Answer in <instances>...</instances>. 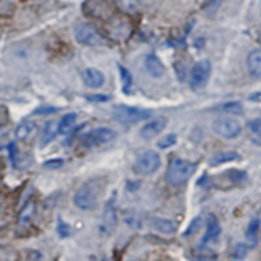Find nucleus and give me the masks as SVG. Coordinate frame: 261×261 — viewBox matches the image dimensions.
<instances>
[{
	"label": "nucleus",
	"mask_w": 261,
	"mask_h": 261,
	"mask_svg": "<svg viewBox=\"0 0 261 261\" xmlns=\"http://www.w3.org/2000/svg\"><path fill=\"white\" fill-rule=\"evenodd\" d=\"M101 188L102 186L99 179H93V180L86 181L85 184H83L74 193L73 202L76 205V208L84 212L93 211V209L97 208Z\"/></svg>",
	"instance_id": "1"
},
{
	"label": "nucleus",
	"mask_w": 261,
	"mask_h": 261,
	"mask_svg": "<svg viewBox=\"0 0 261 261\" xmlns=\"http://www.w3.org/2000/svg\"><path fill=\"white\" fill-rule=\"evenodd\" d=\"M196 170L195 163L190 161L180 160V158H174L170 161L169 167L166 171V180L172 187H179L187 183L188 179L192 176Z\"/></svg>",
	"instance_id": "2"
},
{
	"label": "nucleus",
	"mask_w": 261,
	"mask_h": 261,
	"mask_svg": "<svg viewBox=\"0 0 261 261\" xmlns=\"http://www.w3.org/2000/svg\"><path fill=\"white\" fill-rule=\"evenodd\" d=\"M113 115L119 123L130 125L150 118L151 111L145 110V109H139V107L125 106V105H116L113 109Z\"/></svg>",
	"instance_id": "3"
},
{
	"label": "nucleus",
	"mask_w": 261,
	"mask_h": 261,
	"mask_svg": "<svg viewBox=\"0 0 261 261\" xmlns=\"http://www.w3.org/2000/svg\"><path fill=\"white\" fill-rule=\"evenodd\" d=\"M161 166V157L157 151L146 150L139 155L135 161L134 169L135 174L140 176L150 175L153 172L157 171Z\"/></svg>",
	"instance_id": "4"
},
{
	"label": "nucleus",
	"mask_w": 261,
	"mask_h": 261,
	"mask_svg": "<svg viewBox=\"0 0 261 261\" xmlns=\"http://www.w3.org/2000/svg\"><path fill=\"white\" fill-rule=\"evenodd\" d=\"M116 139V132L111 128L101 127L92 129L90 132L84 135L81 137V144L84 148H97V146L106 145V144L113 143Z\"/></svg>",
	"instance_id": "5"
},
{
	"label": "nucleus",
	"mask_w": 261,
	"mask_h": 261,
	"mask_svg": "<svg viewBox=\"0 0 261 261\" xmlns=\"http://www.w3.org/2000/svg\"><path fill=\"white\" fill-rule=\"evenodd\" d=\"M213 129L218 136L226 140H232L241 135L242 124L231 116H221L213 122Z\"/></svg>",
	"instance_id": "6"
},
{
	"label": "nucleus",
	"mask_w": 261,
	"mask_h": 261,
	"mask_svg": "<svg viewBox=\"0 0 261 261\" xmlns=\"http://www.w3.org/2000/svg\"><path fill=\"white\" fill-rule=\"evenodd\" d=\"M74 37L79 43L84 46H101L105 43V38L92 24H80L74 29Z\"/></svg>",
	"instance_id": "7"
},
{
	"label": "nucleus",
	"mask_w": 261,
	"mask_h": 261,
	"mask_svg": "<svg viewBox=\"0 0 261 261\" xmlns=\"http://www.w3.org/2000/svg\"><path fill=\"white\" fill-rule=\"evenodd\" d=\"M116 223H118V211H116L115 196H113L105 206L101 223H99V234L103 237L111 235L115 230Z\"/></svg>",
	"instance_id": "8"
},
{
	"label": "nucleus",
	"mask_w": 261,
	"mask_h": 261,
	"mask_svg": "<svg viewBox=\"0 0 261 261\" xmlns=\"http://www.w3.org/2000/svg\"><path fill=\"white\" fill-rule=\"evenodd\" d=\"M212 73V64L209 60L204 59L196 63L191 71V86L192 89H200L208 83Z\"/></svg>",
	"instance_id": "9"
},
{
	"label": "nucleus",
	"mask_w": 261,
	"mask_h": 261,
	"mask_svg": "<svg viewBox=\"0 0 261 261\" xmlns=\"http://www.w3.org/2000/svg\"><path fill=\"white\" fill-rule=\"evenodd\" d=\"M84 8L88 15L101 20H109L113 16L114 11L110 0H86Z\"/></svg>",
	"instance_id": "10"
},
{
	"label": "nucleus",
	"mask_w": 261,
	"mask_h": 261,
	"mask_svg": "<svg viewBox=\"0 0 261 261\" xmlns=\"http://www.w3.org/2000/svg\"><path fill=\"white\" fill-rule=\"evenodd\" d=\"M167 124V119L166 118H155L153 120H150L149 123H146L141 130H140V135L141 137L145 140H150L153 137L158 136V135L165 129Z\"/></svg>",
	"instance_id": "11"
},
{
	"label": "nucleus",
	"mask_w": 261,
	"mask_h": 261,
	"mask_svg": "<svg viewBox=\"0 0 261 261\" xmlns=\"http://www.w3.org/2000/svg\"><path fill=\"white\" fill-rule=\"evenodd\" d=\"M83 81L88 88H101L105 84V76L99 69L97 68H86L83 72Z\"/></svg>",
	"instance_id": "12"
},
{
	"label": "nucleus",
	"mask_w": 261,
	"mask_h": 261,
	"mask_svg": "<svg viewBox=\"0 0 261 261\" xmlns=\"http://www.w3.org/2000/svg\"><path fill=\"white\" fill-rule=\"evenodd\" d=\"M36 209H37V205L33 200L32 201H28L27 204H25L24 208L21 209L20 216H18V222H17L18 230H27V228L29 227L33 218H34V214H36Z\"/></svg>",
	"instance_id": "13"
},
{
	"label": "nucleus",
	"mask_w": 261,
	"mask_h": 261,
	"mask_svg": "<svg viewBox=\"0 0 261 261\" xmlns=\"http://www.w3.org/2000/svg\"><path fill=\"white\" fill-rule=\"evenodd\" d=\"M221 231H222V227H221L218 220L213 214H209L208 220H206V231H205V235L202 237V244L205 246L209 242L216 241L217 238L221 235Z\"/></svg>",
	"instance_id": "14"
},
{
	"label": "nucleus",
	"mask_w": 261,
	"mask_h": 261,
	"mask_svg": "<svg viewBox=\"0 0 261 261\" xmlns=\"http://www.w3.org/2000/svg\"><path fill=\"white\" fill-rule=\"evenodd\" d=\"M149 225L151 228H154L155 231L162 232V234H174L176 231V223H174L172 221L166 220V218H161V217H153L149 220Z\"/></svg>",
	"instance_id": "15"
},
{
	"label": "nucleus",
	"mask_w": 261,
	"mask_h": 261,
	"mask_svg": "<svg viewBox=\"0 0 261 261\" xmlns=\"http://www.w3.org/2000/svg\"><path fill=\"white\" fill-rule=\"evenodd\" d=\"M247 68L253 77L261 79V50L256 48L248 54L247 58Z\"/></svg>",
	"instance_id": "16"
},
{
	"label": "nucleus",
	"mask_w": 261,
	"mask_h": 261,
	"mask_svg": "<svg viewBox=\"0 0 261 261\" xmlns=\"http://www.w3.org/2000/svg\"><path fill=\"white\" fill-rule=\"evenodd\" d=\"M145 67L146 71L150 73V76L155 79L162 77L163 73H165V67H163L162 62L153 54H150V55L145 58Z\"/></svg>",
	"instance_id": "17"
},
{
	"label": "nucleus",
	"mask_w": 261,
	"mask_h": 261,
	"mask_svg": "<svg viewBox=\"0 0 261 261\" xmlns=\"http://www.w3.org/2000/svg\"><path fill=\"white\" fill-rule=\"evenodd\" d=\"M241 160V155L237 151L227 150V151H220L212 157L211 166H218V165H223L227 162H234V161Z\"/></svg>",
	"instance_id": "18"
},
{
	"label": "nucleus",
	"mask_w": 261,
	"mask_h": 261,
	"mask_svg": "<svg viewBox=\"0 0 261 261\" xmlns=\"http://www.w3.org/2000/svg\"><path fill=\"white\" fill-rule=\"evenodd\" d=\"M58 134H59V130H58L57 120H48V122H46L45 127H43V132H42V146L48 145L57 137Z\"/></svg>",
	"instance_id": "19"
},
{
	"label": "nucleus",
	"mask_w": 261,
	"mask_h": 261,
	"mask_svg": "<svg viewBox=\"0 0 261 261\" xmlns=\"http://www.w3.org/2000/svg\"><path fill=\"white\" fill-rule=\"evenodd\" d=\"M76 120H77V115L74 113L65 114V115L60 119V122H58V130H59V134H68L69 130H71L72 128L74 127V124H76Z\"/></svg>",
	"instance_id": "20"
},
{
	"label": "nucleus",
	"mask_w": 261,
	"mask_h": 261,
	"mask_svg": "<svg viewBox=\"0 0 261 261\" xmlns=\"http://www.w3.org/2000/svg\"><path fill=\"white\" fill-rule=\"evenodd\" d=\"M258 228H260V221H258L257 218L251 220V222L248 223V227H247V232H246V238L249 247H255L256 244H257Z\"/></svg>",
	"instance_id": "21"
},
{
	"label": "nucleus",
	"mask_w": 261,
	"mask_h": 261,
	"mask_svg": "<svg viewBox=\"0 0 261 261\" xmlns=\"http://www.w3.org/2000/svg\"><path fill=\"white\" fill-rule=\"evenodd\" d=\"M222 175L227 178L230 186H242L243 183H246L247 178H248L246 172L241 171V170H227Z\"/></svg>",
	"instance_id": "22"
},
{
	"label": "nucleus",
	"mask_w": 261,
	"mask_h": 261,
	"mask_svg": "<svg viewBox=\"0 0 261 261\" xmlns=\"http://www.w3.org/2000/svg\"><path fill=\"white\" fill-rule=\"evenodd\" d=\"M34 130H36V123L24 122L21 123L17 127V129H16V136H17V139L25 141V140H28L34 134Z\"/></svg>",
	"instance_id": "23"
},
{
	"label": "nucleus",
	"mask_w": 261,
	"mask_h": 261,
	"mask_svg": "<svg viewBox=\"0 0 261 261\" xmlns=\"http://www.w3.org/2000/svg\"><path fill=\"white\" fill-rule=\"evenodd\" d=\"M119 71H120V79H122V89L125 94H128L132 88V76H130L129 71L122 65L119 67Z\"/></svg>",
	"instance_id": "24"
},
{
	"label": "nucleus",
	"mask_w": 261,
	"mask_h": 261,
	"mask_svg": "<svg viewBox=\"0 0 261 261\" xmlns=\"http://www.w3.org/2000/svg\"><path fill=\"white\" fill-rule=\"evenodd\" d=\"M116 4H118L123 11L125 12H137L140 9V0H115Z\"/></svg>",
	"instance_id": "25"
},
{
	"label": "nucleus",
	"mask_w": 261,
	"mask_h": 261,
	"mask_svg": "<svg viewBox=\"0 0 261 261\" xmlns=\"http://www.w3.org/2000/svg\"><path fill=\"white\" fill-rule=\"evenodd\" d=\"M218 110L225 111L227 114H242L243 113V106H242L241 102H227V103H223L218 107Z\"/></svg>",
	"instance_id": "26"
},
{
	"label": "nucleus",
	"mask_w": 261,
	"mask_h": 261,
	"mask_svg": "<svg viewBox=\"0 0 261 261\" xmlns=\"http://www.w3.org/2000/svg\"><path fill=\"white\" fill-rule=\"evenodd\" d=\"M247 128L251 132V135L253 137H256L261 143V119H253V120L248 122Z\"/></svg>",
	"instance_id": "27"
},
{
	"label": "nucleus",
	"mask_w": 261,
	"mask_h": 261,
	"mask_svg": "<svg viewBox=\"0 0 261 261\" xmlns=\"http://www.w3.org/2000/svg\"><path fill=\"white\" fill-rule=\"evenodd\" d=\"M175 143H176V135L169 134V135H166V136H163L162 139L158 141L157 145L160 149H167V148H170V146L174 145Z\"/></svg>",
	"instance_id": "28"
},
{
	"label": "nucleus",
	"mask_w": 261,
	"mask_h": 261,
	"mask_svg": "<svg viewBox=\"0 0 261 261\" xmlns=\"http://www.w3.org/2000/svg\"><path fill=\"white\" fill-rule=\"evenodd\" d=\"M58 234L62 238H67L72 234L71 226L67 225V223L63 221V218H58Z\"/></svg>",
	"instance_id": "29"
},
{
	"label": "nucleus",
	"mask_w": 261,
	"mask_h": 261,
	"mask_svg": "<svg viewBox=\"0 0 261 261\" xmlns=\"http://www.w3.org/2000/svg\"><path fill=\"white\" fill-rule=\"evenodd\" d=\"M247 249H248V247L246 246V244L243 243H239L235 246L234 248V252H232V257L234 258H243L244 256L247 255Z\"/></svg>",
	"instance_id": "30"
},
{
	"label": "nucleus",
	"mask_w": 261,
	"mask_h": 261,
	"mask_svg": "<svg viewBox=\"0 0 261 261\" xmlns=\"http://www.w3.org/2000/svg\"><path fill=\"white\" fill-rule=\"evenodd\" d=\"M200 225H201V218H200V217H196L195 220H193L192 222H191V225L188 226L187 231L184 232V235H186V237H188V235H191V234H193V232H196V231H197V230H199Z\"/></svg>",
	"instance_id": "31"
},
{
	"label": "nucleus",
	"mask_w": 261,
	"mask_h": 261,
	"mask_svg": "<svg viewBox=\"0 0 261 261\" xmlns=\"http://www.w3.org/2000/svg\"><path fill=\"white\" fill-rule=\"evenodd\" d=\"M221 3H222V0H206L204 9H206V12H214V11L218 9Z\"/></svg>",
	"instance_id": "32"
},
{
	"label": "nucleus",
	"mask_w": 261,
	"mask_h": 261,
	"mask_svg": "<svg viewBox=\"0 0 261 261\" xmlns=\"http://www.w3.org/2000/svg\"><path fill=\"white\" fill-rule=\"evenodd\" d=\"M88 101H93V102H106L110 99V97H107L105 94H94V95H90V97H86Z\"/></svg>",
	"instance_id": "33"
},
{
	"label": "nucleus",
	"mask_w": 261,
	"mask_h": 261,
	"mask_svg": "<svg viewBox=\"0 0 261 261\" xmlns=\"http://www.w3.org/2000/svg\"><path fill=\"white\" fill-rule=\"evenodd\" d=\"M63 161H50V162H47L45 165V166L50 167V169H57V167L62 166Z\"/></svg>",
	"instance_id": "34"
},
{
	"label": "nucleus",
	"mask_w": 261,
	"mask_h": 261,
	"mask_svg": "<svg viewBox=\"0 0 261 261\" xmlns=\"http://www.w3.org/2000/svg\"><path fill=\"white\" fill-rule=\"evenodd\" d=\"M54 111H57V109H48V107H45V109H41V110H37L38 114H50L54 113Z\"/></svg>",
	"instance_id": "35"
},
{
	"label": "nucleus",
	"mask_w": 261,
	"mask_h": 261,
	"mask_svg": "<svg viewBox=\"0 0 261 261\" xmlns=\"http://www.w3.org/2000/svg\"><path fill=\"white\" fill-rule=\"evenodd\" d=\"M4 136H6V132H3V130L0 129V140H3Z\"/></svg>",
	"instance_id": "36"
},
{
	"label": "nucleus",
	"mask_w": 261,
	"mask_h": 261,
	"mask_svg": "<svg viewBox=\"0 0 261 261\" xmlns=\"http://www.w3.org/2000/svg\"><path fill=\"white\" fill-rule=\"evenodd\" d=\"M2 202H3V197L0 196V205H2Z\"/></svg>",
	"instance_id": "37"
},
{
	"label": "nucleus",
	"mask_w": 261,
	"mask_h": 261,
	"mask_svg": "<svg viewBox=\"0 0 261 261\" xmlns=\"http://www.w3.org/2000/svg\"><path fill=\"white\" fill-rule=\"evenodd\" d=\"M258 42H260V45H261V33H260V37H258Z\"/></svg>",
	"instance_id": "38"
}]
</instances>
